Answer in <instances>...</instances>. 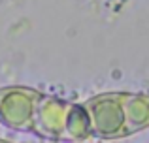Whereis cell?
I'll return each instance as SVG.
<instances>
[{
	"instance_id": "obj_5",
	"label": "cell",
	"mask_w": 149,
	"mask_h": 143,
	"mask_svg": "<svg viewBox=\"0 0 149 143\" xmlns=\"http://www.w3.org/2000/svg\"><path fill=\"white\" fill-rule=\"evenodd\" d=\"M0 143H13V141H10V140H2V137H0Z\"/></svg>"
},
{
	"instance_id": "obj_3",
	"label": "cell",
	"mask_w": 149,
	"mask_h": 143,
	"mask_svg": "<svg viewBox=\"0 0 149 143\" xmlns=\"http://www.w3.org/2000/svg\"><path fill=\"white\" fill-rule=\"evenodd\" d=\"M42 98V92L32 87H10L0 88V124L15 132L32 134L34 111Z\"/></svg>"
},
{
	"instance_id": "obj_2",
	"label": "cell",
	"mask_w": 149,
	"mask_h": 143,
	"mask_svg": "<svg viewBox=\"0 0 149 143\" xmlns=\"http://www.w3.org/2000/svg\"><path fill=\"white\" fill-rule=\"evenodd\" d=\"M83 106L89 115L91 136L102 140H117V137L130 136L123 106V92L93 96Z\"/></svg>"
},
{
	"instance_id": "obj_1",
	"label": "cell",
	"mask_w": 149,
	"mask_h": 143,
	"mask_svg": "<svg viewBox=\"0 0 149 143\" xmlns=\"http://www.w3.org/2000/svg\"><path fill=\"white\" fill-rule=\"evenodd\" d=\"M32 134L53 141L87 140L91 137V126L85 106L42 94L34 111Z\"/></svg>"
},
{
	"instance_id": "obj_4",
	"label": "cell",
	"mask_w": 149,
	"mask_h": 143,
	"mask_svg": "<svg viewBox=\"0 0 149 143\" xmlns=\"http://www.w3.org/2000/svg\"><path fill=\"white\" fill-rule=\"evenodd\" d=\"M123 106L130 134H136L149 126V96L123 92Z\"/></svg>"
}]
</instances>
